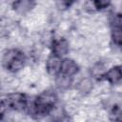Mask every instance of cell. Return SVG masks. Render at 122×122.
<instances>
[{
    "label": "cell",
    "instance_id": "6da1fadb",
    "mask_svg": "<svg viewBox=\"0 0 122 122\" xmlns=\"http://www.w3.org/2000/svg\"><path fill=\"white\" fill-rule=\"evenodd\" d=\"M56 103V94L51 91H44L35 97L30 108H28V110L30 114L34 115L36 118H40L48 115L53 110Z\"/></svg>",
    "mask_w": 122,
    "mask_h": 122
},
{
    "label": "cell",
    "instance_id": "7a4b0ae2",
    "mask_svg": "<svg viewBox=\"0 0 122 122\" xmlns=\"http://www.w3.org/2000/svg\"><path fill=\"white\" fill-rule=\"evenodd\" d=\"M26 60V55L22 51L18 49H10L2 57V65L9 71L17 72L24 68Z\"/></svg>",
    "mask_w": 122,
    "mask_h": 122
},
{
    "label": "cell",
    "instance_id": "3957f363",
    "mask_svg": "<svg viewBox=\"0 0 122 122\" xmlns=\"http://www.w3.org/2000/svg\"><path fill=\"white\" fill-rule=\"evenodd\" d=\"M5 105L10 109L17 112H23L28 109L29 101L27 95L22 92L9 93L5 98Z\"/></svg>",
    "mask_w": 122,
    "mask_h": 122
},
{
    "label": "cell",
    "instance_id": "277c9868",
    "mask_svg": "<svg viewBox=\"0 0 122 122\" xmlns=\"http://www.w3.org/2000/svg\"><path fill=\"white\" fill-rule=\"evenodd\" d=\"M70 51V45L66 38L60 37L57 39H53L51 42V54L63 58L68 54Z\"/></svg>",
    "mask_w": 122,
    "mask_h": 122
},
{
    "label": "cell",
    "instance_id": "5b68a950",
    "mask_svg": "<svg viewBox=\"0 0 122 122\" xmlns=\"http://www.w3.org/2000/svg\"><path fill=\"white\" fill-rule=\"evenodd\" d=\"M78 71H79V66L73 59L62 58L61 69H60L59 73H62V74L70 76V77H73Z\"/></svg>",
    "mask_w": 122,
    "mask_h": 122
},
{
    "label": "cell",
    "instance_id": "8992f818",
    "mask_svg": "<svg viewBox=\"0 0 122 122\" xmlns=\"http://www.w3.org/2000/svg\"><path fill=\"white\" fill-rule=\"evenodd\" d=\"M121 78H122V71H121V67L119 65L113 66L111 69L107 70L103 76V79L108 81L112 85L119 84L121 82Z\"/></svg>",
    "mask_w": 122,
    "mask_h": 122
},
{
    "label": "cell",
    "instance_id": "52a82bcc",
    "mask_svg": "<svg viewBox=\"0 0 122 122\" xmlns=\"http://www.w3.org/2000/svg\"><path fill=\"white\" fill-rule=\"evenodd\" d=\"M62 58H59L53 54H51L46 61V71L50 75L56 76L60 72Z\"/></svg>",
    "mask_w": 122,
    "mask_h": 122
},
{
    "label": "cell",
    "instance_id": "ba28073f",
    "mask_svg": "<svg viewBox=\"0 0 122 122\" xmlns=\"http://www.w3.org/2000/svg\"><path fill=\"white\" fill-rule=\"evenodd\" d=\"M35 5V2L30 1V0H20V1H15L12 3V8L14 10H16L19 13H27L30 11Z\"/></svg>",
    "mask_w": 122,
    "mask_h": 122
},
{
    "label": "cell",
    "instance_id": "9c48e42d",
    "mask_svg": "<svg viewBox=\"0 0 122 122\" xmlns=\"http://www.w3.org/2000/svg\"><path fill=\"white\" fill-rule=\"evenodd\" d=\"M106 71H107V69L105 67V64L102 62H97L91 69V75H92V77L95 78L96 80H103V76H104Z\"/></svg>",
    "mask_w": 122,
    "mask_h": 122
},
{
    "label": "cell",
    "instance_id": "30bf717a",
    "mask_svg": "<svg viewBox=\"0 0 122 122\" xmlns=\"http://www.w3.org/2000/svg\"><path fill=\"white\" fill-rule=\"evenodd\" d=\"M72 82V77L64 75L62 73H58L55 76V84L58 89L60 90H67L71 86Z\"/></svg>",
    "mask_w": 122,
    "mask_h": 122
},
{
    "label": "cell",
    "instance_id": "8fae6325",
    "mask_svg": "<svg viewBox=\"0 0 122 122\" xmlns=\"http://www.w3.org/2000/svg\"><path fill=\"white\" fill-rule=\"evenodd\" d=\"M109 116L112 122H121V107L119 104H114L112 107Z\"/></svg>",
    "mask_w": 122,
    "mask_h": 122
},
{
    "label": "cell",
    "instance_id": "7c38bea8",
    "mask_svg": "<svg viewBox=\"0 0 122 122\" xmlns=\"http://www.w3.org/2000/svg\"><path fill=\"white\" fill-rule=\"evenodd\" d=\"M78 91L82 93H88L92 89V82L90 78H84L78 83Z\"/></svg>",
    "mask_w": 122,
    "mask_h": 122
},
{
    "label": "cell",
    "instance_id": "4fadbf2b",
    "mask_svg": "<svg viewBox=\"0 0 122 122\" xmlns=\"http://www.w3.org/2000/svg\"><path fill=\"white\" fill-rule=\"evenodd\" d=\"M111 37H112V43L115 46L120 47L121 46V42H122V30H121V28H112Z\"/></svg>",
    "mask_w": 122,
    "mask_h": 122
},
{
    "label": "cell",
    "instance_id": "5bb4252c",
    "mask_svg": "<svg viewBox=\"0 0 122 122\" xmlns=\"http://www.w3.org/2000/svg\"><path fill=\"white\" fill-rule=\"evenodd\" d=\"M121 14L120 13H113L111 16L110 23L112 28H121Z\"/></svg>",
    "mask_w": 122,
    "mask_h": 122
},
{
    "label": "cell",
    "instance_id": "9a60e30c",
    "mask_svg": "<svg viewBox=\"0 0 122 122\" xmlns=\"http://www.w3.org/2000/svg\"><path fill=\"white\" fill-rule=\"evenodd\" d=\"M92 5L93 6L92 10H104V9L108 8L109 5H110V2L102 1V0H97V1L92 2Z\"/></svg>",
    "mask_w": 122,
    "mask_h": 122
},
{
    "label": "cell",
    "instance_id": "2e32d148",
    "mask_svg": "<svg viewBox=\"0 0 122 122\" xmlns=\"http://www.w3.org/2000/svg\"><path fill=\"white\" fill-rule=\"evenodd\" d=\"M5 107H6L5 103H4V102H2V101H0V118H1V116L3 115V113H4Z\"/></svg>",
    "mask_w": 122,
    "mask_h": 122
}]
</instances>
